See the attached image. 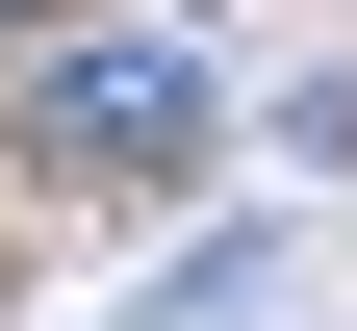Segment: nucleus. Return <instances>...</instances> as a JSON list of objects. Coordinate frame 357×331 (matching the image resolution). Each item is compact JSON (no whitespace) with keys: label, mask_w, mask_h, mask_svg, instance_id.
Wrapping results in <instances>:
<instances>
[{"label":"nucleus","mask_w":357,"mask_h":331,"mask_svg":"<svg viewBox=\"0 0 357 331\" xmlns=\"http://www.w3.org/2000/svg\"><path fill=\"white\" fill-rule=\"evenodd\" d=\"M26 153H52V178H178V153H204V52H52Z\"/></svg>","instance_id":"f257e3e1"},{"label":"nucleus","mask_w":357,"mask_h":331,"mask_svg":"<svg viewBox=\"0 0 357 331\" xmlns=\"http://www.w3.org/2000/svg\"><path fill=\"white\" fill-rule=\"evenodd\" d=\"M26 26H77V0H0V52H26Z\"/></svg>","instance_id":"f03ea898"}]
</instances>
